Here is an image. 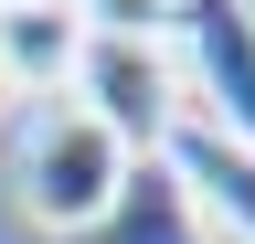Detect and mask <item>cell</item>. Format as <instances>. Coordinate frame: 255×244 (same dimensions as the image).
<instances>
[{"instance_id":"1","label":"cell","mask_w":255,"mask_h":244,"mask_svg":"<svg viewBox=\"0 0 255 244\" xmlns=\"http://www.w3.org/2000/svg\"><path fill=\"white\" fill-rule=\"evenodd\" d=\"M117 180H128V149L96 128L75 96L43 106V117L21 128V212H32L43 234H75V244H85L96 223H107Z\"/></svg>"},{"instance_id":"2","label":"cell","mask_w":255,"mask_h":244,"mask_svg":"<svg viewBox=\"0 0 255 244\" xmlns=\"http://www.w3.org/2000/svg\"><path fill=\"white\" fill-rule=\"evenodd\" d=\"M75 106L128 149V160H159L170 128H181L170 43H85V64H75Z\"/></svg>"},{"instance_id":"3","label":"cell","mask_w":255,"mask_h":244,"mask_svg":"<svg viewBox=\"0 0 255 244\" xmlns=\"http://www.w3.org/2000/svg\"><path fill=\"white\" fill-rule=\"evenodd\" d=\"M181 53L202 75V128H223L234 149H255V11L245 0H181Z\"/></svg>"},{"instance_id":"4","label":"cell","mask_w":255,"mask_h":244,"mask_svg":"<svg viewBox=\"0 0 255 244\" xmlns=\"http://www.w3.org/2000/svg\"><path fill=\"white\" fill-rule=\"evenodd\" d=\"M85 21L75 0H0V64H11L21 96H75V64H85Z\"/></svg>"},{"instance_id":"5","label":"cell","mask_w":255,"mask_h":244,"mask_svg":"<svg viewBox=\"0 0 255 244\" xmlns=\"http://www.w3.org/2000/svg\"><path fill=\"white\" fill-rule=\"evenodd\" d=\"M159 160L181 170V191H191V212H202V223H234V234L255 244V149H234L223 128H202V117H181Z\"/></svg>"},{"instance_id":"6","label":"cell","mask_w":255,"mask_h":244,"mask_svg":"<svg viewBox=\"0 0 255 244\" xmlns=\"http://www.w3.org/2000/svg\"><path fill=\"white\" fill-rule=\"evenodd\" d=\"M85 244H213V234H202V212H191V191H181L170 160H128L107 223H96Z\"/></svg>"},{"instance_id":"7","label":"cell","mask_w":255,"mask_h":244,"mask_svg":"<svg viewBox=\"0 0 255 244\" xmlns=\"http://www.w3.org/2000/svg\"><path fill=\"white\" fill-rule=\"evenodd\" d=\"M75 21L96 43H170L181 32V0H75Z\"/></svg>"},{"instance_id":"8","label":"cell","mask_w":255,"mask_h":244,"mask_svg":"<svg viewBox=\"0 0 255 244\" xmlns=\"http://www.w3.org/2000/svg\"><path fill=\"white\" fill-rule=\"evenodd\" d=\"M11 106H21V85H11V64H0V117H11Z\"/></svg>"},{"instance_id":"9","label":"cell","mask_w":255,"mask_h":244,"mask_svg":"<svg viewBox=\"0 0 255 244\" xmlns=\"http://www.w3.org/2000/svg\"><path fill=\"white\" fill-rule=\"evenodd\" d=\"M245 11H255V0H245Z\"/></svg>"}]
</instances>
